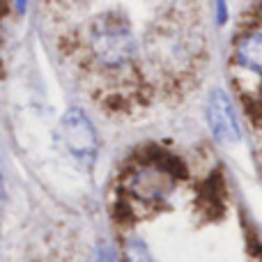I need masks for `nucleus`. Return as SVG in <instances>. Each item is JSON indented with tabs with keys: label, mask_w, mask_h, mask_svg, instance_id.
I'll return each mask as SVG.
<instances>
[{
	"label": "nucleus",
	"mask_w": 262,
	"mask_h": 262,
	"mask_svg": "<svg viewBox=\"0 0 262 262\" xmlns=\"http://www.w3.org/2000/svg\"><path fill=\"white\" fill-rule=\"evenodd\" d=\"M90 51L104 67H124L136 53V41L131 28L118 14H104L92 23Z\"/></svg>",
	"instance_id": "obj_1"
},
{
	"label": "nucleus",
	"mask_w": 262,
	"mask_h": 262,
	"mask_svg": "<svg viewBox=\"0 0 262 262\" xmlns=\"http://www.w3.org/2000/svg\"><path fill=\"white\" fill-rule=\"evenodd\" d=\"M60 138L74 159L92 163L97 157V131L81 108H69L60 122Z\"/></svg>",
	"instance_id": "obj_2"
},
{
	"label": "nucleus",
	"mask_w": 262,
	"mask_h": 262,
	"mask_svg": "<svg viewBox=\"0 0 262 262\" xmlns=\"http://www.w3.org/2000/svg\"><path fill=\"white\" fill-rule=\"evenodd\" d=\"M177 161L166 157V161H149L131 175V191L140 198H163L172 191L180 170H175Z\"/></svg>",
	"instance_id": "obj_3"
},
{
	"label": "nucleus",
	"mask_w": 262,
	"mask_h": 262,
	"mask_svg": "<svg viewBox=\"0 0 262 262\" xmlns=\"http://www.w3.org/2000/svg\"><path fill=\"white\" fill-rule=\"evenodd\" d=\"M207 122L212 134L216 136V140L226 145H235L239 143L242 131H239V122H237L235 108H232L230 97L223 90H214L212 97L207 101Z\"/></svg>",
	"instance_id": "obj_4"
},
{
	"label": "nucleus",
	"mask_w": 262,
	"mask_h": 262,
	"mask_svg": "<svg viewBox=\"0 0 262 262\" xmlns=\"http://www.w3.org/2000/svg\"><path fill=\"white\" fill-rule=\"evenodd\" d=\"M235 55L242 67L262 74V35L260 32H251V35L242 37L235 44Z\"/></svg>",
	"instance_id": "obj_5"
},
{
	"label": "nucleus",
	"mask_w": 262,
	"mask_h": 262,
	"mask_svg": "<svg viewBox=\"0 0 262 262\" xmlns=\"http://www.w3.org/2000/svg\"><path fill=\"white\" fill-rule=\"evenodd\" d=\"M124 262H154V258L143 239L131 237L124 242Z\"/></svg>",
	"instance_id": "obj_6"
}]
</instances>
